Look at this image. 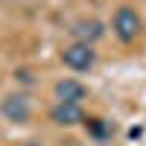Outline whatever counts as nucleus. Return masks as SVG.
Listing matches in <instances>:
<instances>
[{
  "label": "nucleus",
  "mask_w": 146,
  "mask_h": 146,
  "mask_svg": "<svg viewBox=\"0 0 146 146\" xmlns=\"http://www.w3.org/2000/svg\"><path fill=\"white\" fill-rule=\"evenodd\" d=\"M111 29H114V35L123 44H131L140 35V29H143V21H140V15L131 6H117V12H114V18H111Z\"/></svg>",
  "instance_id": "f257e3e1"
},
{
  "label": "nucleus",
  "mask_w": 146,
  "mask_h": 146,
  "mask_svg": "<svg viewBox=\"0 0 146 146\" xmlns=\"http://www.w3.org/2000/svg\"><path fill=\"white\" fill-rule=\"evenodd\" d=\"M62 62H64V67H70L73 73H88V70L96 64V50H94V44L73 41L70 47H64Z\"/></svg>",
  "instance_id": "f03ea898"
},
{
  "label": "nucleus",
  "mask_w": 146,
  "mask_h": 146,
  "mask_svg": "<svg viewBox=\"0 0 146 146\" xmlns=\"http://www.w3.org/2000/svg\"><path fill=\"white\" fill-rule=\"evenodd\" d=\"M0 114H3L9 123H15V126L29 123V117H32V102H29V96H27V94H9L6 100L0 102Z\"/></svg>",
  "instance_id": "7ed1b4c3"
},
{
  "label": "nucleus",
  "mask_w": 146,
  "mask_h": 146,
  "mask_svg": "<svg viewBox=\"0 0 146 146\" xmlns=\"http://www.w3.org/2000/svg\"><path fill=\"white\" fill-rule=\"evenodd\" d=\"M50 120L62 129H73L85 123V111H82V105H73V102H56L50 108Z\"/></svg>",
  "instance_id": "20e7f679"
},
{
  "label": "nucleus",
  "mask_w": 146,
  "mask_h": 146,
  "mask_svg": "<svg viewBox=\"0 0 146 146\" xmlns=\"http://www.w3.org/2000/svg\"><path fill=\"white\" fill-rule=\"evenodd\" d=\"M53 94H56V100L58 102H73V105H82V100L88 96V88L79 82V79H58L56 82V88H53Z\"/></svg>",
  "instance_id": "39448f33"
},
{
  "label": "nucleus",
  "mask_w": 146,
  "mask_h": 146,
  "mask_svg": "<svg viewBox=\"0 0 146 146\" xmlns=\"http://www.w3.org/2000/svg\"><path fill=\"white\" fill-rule=\"evenodd\" d=\"M70 32L76 35V41H82V44H94V41H100L102 35H105V23L96 21V18H91V21H79V23H73Z\"/></svg>",
  "instance_id": "423d86ee"
},
{
  "label": "nucleus",
  "mask_w": 146,
  "mask_h": 146,
  "mask_svg": "<svg viewBox=\"0 0 146 146\" xmlns=\"http://www.w3.org/2000/svg\"><path fill=\"white\" fill-rule=\"evenodd\" d=\"M88 129L94 131V137H108L111 135V126L105 120H88Z\"/></svg>",
  "instance_id": "0eeeda50"
}]
</instances>
